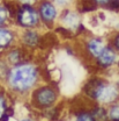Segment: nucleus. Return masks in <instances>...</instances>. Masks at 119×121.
Segmentation results:
<instances>
[{
    "label": "nucleus",
    "instance_id": "obj_15",
    "mask_svg": "<svg viewBox=\"0 0 119 121\" xmlns=\"http://www.w3.org/2000/svg\"><path fill=\"white\" fill-rule=\"evenodd\" d=\"M90 111L95 121H109L107 107L100 104H90Z\"/></svg>",
    "mask_w": 119,
    "mask_h": 121
},
{
    "label": "nucleus",
    "instance_id": "obj_10",
    "mask_svg": "<svg viewBox=\"0 0 119 121\" xmlns=\"http://www.w3.org/2000/svg\"><path fill=\"white\" fill-rule=\"evenodd\" d=\"M2 56V58L7 62V64L9 66L16 65L23 60L30 58V54L24 49L22 48L19 43H16L15 45L11 47L9 49H7L6 51H4L2 54H0Z\"/></svg>",
    "mask_w": 119,
    "mask_h": 121
},
{
    "label": "nucleus",
    "instance_id": "obj_18",
    "mask_svg": "<svg viewBox=\"0 0 119 121\" xmlns=\"http://www.w3.org/2000/svg\"><path fill=\"white\" fill-rule=\"evenodd\" d=\"M9 65L7 64V62L2 58V56L0 55V86H2L7 73H8V70H9Z\"/></svg>",
    "mask_w": 119,
    "mask_h": 121
},
{
    "label": "nucleus",
    "instance_id": "obj_11",
    "mask_svg": "<svg viewBox=\"0 0 119 121\" xmlns=\"http://www.w3.org/2000/svg\"><path fill=\"white\" fill-rule=\"evenodd\" d=\"M13 99L4 86L0 87V121H9L14 115Z\"/></svg>",
    "mask_w": 119,
    "mask_h": 121
},
{
    "label": "nucleus",
    "instance_id": "obj_19",
    "mask_svg": "<svg viewBox=\"0 0 119 121\" xmlns=\"http://www.w3.org/2000/svg\"><path fill=\"white\" fill-rule=\"evenodd\" d=\"M60 11L65 9V8H69V7H75L77 4V0H51Z\"/></svg>",
    "mask_w": 119,
    "mask_h": 121
},
{
    "label": "nucleus",
    "instance_id": "obj_4",
    "mask_svg": "<svg viewBox=\"0 0 119 121\" xmlns=\"http://www.w3.org/2000/svg\"><path fill=\"white\" fill-rule=\"evenodd\" d=\"M13 26L17 30L42 28L36 6L16 5L13 12Z\"/></svg>",
    "mask_w": 119,
    "mask_h": 121
},
{
    "label": "nucleus",
    "instance_id": "obj_21",
    "mask_svg": "<svg viewBox=\"0 0 119 121\" xmlns=\"http://www.w3.org/2000/svg\"><path fill=\"white\" fill-rule=\"evenodd\" d=\"M16 5H27V6H36L38 0H13Z\"/></svg>",
    "mask_w": 119,
    "mask_h": 121
},
{
    "label": "nucleus",
    "instance_id": "obj_5",
    "mask_svg": "<svg viewBox=\"0 0 119 121\" xmlns=\"http://www.w3.org/2000/svg\"><path fill=\"white\" fill-rule=\"evenodd\" d=\"M56 29L62 30L68 35H82L83 14L76 8V6L61 9Z\"/></svg>",
    "mask_w": 119,
    "mask_h": 121
},
{
    "label": "nucleus",
    "instance_id": "obj_7",
    "mask_svg": "<svg viewBox=\"0 0 119 121\" xmlns=\"http://www.w3.org/2000/svg\"><path fill=\"white\" fill-rule=\"evenodd\" d=\"M36 8L39 15L42 28L44 30H54L59 20L60 9L51 0H38Z\"/></svg>",
    "mask_w": 119,
    "mask_h": 121
},
{
    "label": "nucleus",
    "instance_id": "obj_20",
    "mask_svg": "<svg viewBox=\"0 0 119 121\" xmlns=\"http://www.w3.org/2000/svg\"><path fill=\"white\" fill-rule=\"evenodd\" d=\"M105 9L119 14V0H110L107 5L105 6Z\"/></svg>",
    "mask_w": 119,
    "mask_h": 121
},
{
    "label": "nucleus",
    "instance_id": "obj_22",
    "mask_svg": "<svg viewBox=\"0 0 119 121\" xmlns=\"http://www.w3.org/2000/svg\"><path fill=\"white\" fill-rule=\"evenodd\" d=\"M109 1H110V0H94V2L96 4V6H97L98 8H105V6L107 5Z\"/></svg>",
    "mask_w": 119,
    "mask_h": 121
},
{
    "label": "nucleus",
    "instance_id": "obj_8",
    "mask_svg": "<svg viewBox=\"0 0 119 121\" xmlns=\"http://www.w3.org/2000/svg\"><path fill=\"white\" fill-rule=\"evenodd\" d=\"M81 54L83 58L91 63L107 44V37L102 35H83L81 39Z\"/></svg>",
    "mask_w": 119,
    "mask_h": 121
},
{
    "label": "nucleus",
    "instance_id": "obj_9",
    "mask_svg": "<svg viewBox=\"0 0 119 121\" xmlns=\"http://www.w3.org/2000/svg\"><path fill=\"white\" fill-rule=\"evenodd\" d=\"M90 64L95 68L96 71H101L102 73L110 72L113 70L119 71V52L107 43L101 51V54Z\"/></svg>",
    "mask_w": 119,
    "mask_h": 121
},
{
    "label": "nucleus",
    "instance_id": "obj_24",
    "mask_svg": "<svg viewBox=\"0 0 119 121\" xmlns=\"http://www.w3.org/2000/svg\"><path fill=\"white\" fill-rule=\"evenodd\" d=\"M115 82H116V84H117V86H118V90H119V72H118V76H117V78L116 79H113Z\"/></svg>",
    "mask_w": 119,
    "mask_h": 121
},
{
    "label": "nucleus",
    "instance_id": "obj_16",
    "mask_svg": "<svg viewBox=\"0 0 119 121\" xmlns=\"http://www.w3.org/2000/svg\"><path fill=\"white\" fill-rule=\"evenodd\" d=\"M107 117L109 121H119V101L107 106Z\"/></svg>",
    "mask_w": 119,
    "mask_h": 121
},
{
    "label": "nucleus",
    "instance_id": "obj_17",
    "mask_svg": "<svg viewBox=\"0 0 119 121\" xmlns=\"http://www.w3.org/2000/svg\"><path fill=\"white\" fill-rule=\"evenodd\" d=\"M106 37H107V43L111 45L115 50H117L119 52V29L112 31Z\"/></svg>",
    "mask_w": 119,
    "mask_h": 121
},
{
    "label": "nucleus",
    "instance_id": "obj_23",
    "mask_svg": "<svg viewBox=\"0 0 119 121\" xmlns=\"http://www.w3.org/2000/svg\"><path fill=\"white\" fill-rule=\"evenodd\" d=\"M16 121H38V119L34 115H24V117L17 119Z\"/></svg>",
    "mask_w": 119,
    "mask_h": 121
},
{
    "label": "nucleus",
    "instance_id": "obj_1",
    "mask_svg": "<svg viewBox=\"0 0 119 121\" xmlns=\"http://www.w3.org/2000/svg\"><path fill=\"white\" fill-rule=\"evenodd\" d=\"M43 76L41 63L30 57L9 68L2 86L14 99H27L31 91L43 82Z\"/></svg>",
    "mask_w": 119,
    "mask_h": 121
},
{
    "label": "nucleus",
    "instance_id": "obj_2",
    "mask_svg": "<svg viewBox=\"0 0 119 121\" xmlns=\"http://www.w3.org/2000/svg\"><path fill=\"white\" fill-rule=\"evenodd\" d=\"M82 98L89 104L107 106L119 101V90L115 80L103 75H92L81 87Z\"/></svg>",
    "mask_w": 119,
    "mask_h": 121
},
{
    "label": "nucleus",
    "instance_id": "obj_25",
    "mask_svg": "<svg viewBox=\"0 0 119 121\" xmlns=\"http://www.w3.org/2000/svg\"><path fill=\"white\" fill-rule=\"evenodd\" d=\"M60 121H69V120H60Z\"/></svg>",
    "mask_w": 119,
    "mask_h": 121
},
{
    "label": "nucleus",
    "instance_id": "obj_14",
    "mask_svg": "<svg viewBox=\"0 0 119 121\" xmlns=\"http://www.w3.org/2000/svg\"><path fill=\"white\" fill-rule=\"evenodd\" d=\"M72 121H95L90 111V104H87L84 107L76 108L72 114Z\"/></svg>",
    "mask_w": 119,
    "mask_h": 121
},
{
    "label": "nucleus",
    "instance_id": "obj_6",
    "mask_svg": "<svg viewBox=\"0 0 119 121\" xmlns=\"http://www.w3.org/2000/svg\"><path fill=\"white\" fill-rule=\"evenodd\" d=\"M45 40V30L43 28L21 29L17 33V43L32 54L43 48Z\"/></svg>",
    "mask_w": 119,
    "mask_h": 121
},
{
    "label": "nucleus",
    "instance_id": "obj_12",
    "mask_svg": "<svg viewBox=\"0 0 119 121\" xmlns=\"http://www.w3.org/2000/svg\"><path fill=\"white\" fill-rule=\"evenodd\" d=\"M17 33L14 26L0 27V54L17 43Z\"/></svg>",
    "mask_w": 119,
    "mask_h": 121
},
{
    "label": "nucleus",
    "instance_id": "obj_3",
    "mask_svg": "<svg viewBox=\"0 0 119 121\" xmlns=\"http://www.w3.org/2000/svg\"><path fill=\"white\" fill-rule=\"evenodd\" d=\"M29 106L38 114L58 105L60 103V91L58 86L51 82H42L31 91L27 98Z\"/></svg>",
    "mask_w": 119,
    "mask_h": 121
},
{
    "label": "nucleus",
    "instance_id": "obj_13",
    "mask_svg": "<svg viewBox=\"0 0 119 121\" xmlns=\"http://www.w3.org/2000/svg\"><path fill=\"white\" fill-rule=\"evenodd\" d=\"M15 2L13 0H0V27L13 26V12Z\"/></svg>",
    "mask_w": 119,
    "mask_h": 121
}]
</instances>
